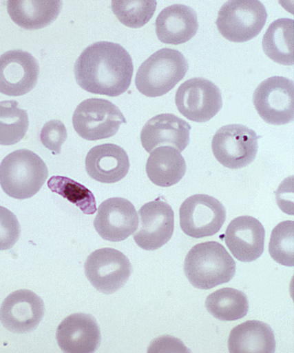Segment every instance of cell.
I'll return each instance as SVG.
<instances>
[{"mask_svg": "<svg viewBox=\"0 0 294 353\" xmlns=\"http://www.w3.org/2000/svg\"><path fill=\"white\" fill-rule=\"evenodd\" d=\"M134 63L120 44L99 41L86 48L76 61V81L86 92L118 97L132 81Z\"/></svg>", "mask_w": 294, "mask_h": 353, "instance_id": "obj_1", "label": "cell"}, {"mask_svg": "<svg viewBox=\"0 0 294 353\" xmlns=\"http://www.w3.org/2000/svg\"><path fill=\"white\" fill-rule=\"evenodd\" d=\"M184 272L195 288L209 290L230 282L235 274L236 263L220 243L207 241L189 250Z\"/></svg>", "mask_w": 294, "mask_h": 353, "instance_id": "obj_2", "label": "cell"}, {"mask_svg": "<svg viewBox=\"0 0 294 353\" xmlns=\"http://www.w3.org/2000/svg\"><path fill=\"white\" fill-rule=\"evenodd\" d=\"M48 174L46 163L36 153L18 150L8 154L0 164V185L9 196L26 200L40 191Z\"/></svg>", "mask_w": 294, "mask_h": 353, "instance_id": "obj_3", "label": "cell"}, {"mask_svg": "<svg viewBox=\"0 0 294 353\" xmlns=\"http://www.w3.org/2000/svg\"><path fill=\"white\" fill-rule=\"evenodd\" d=\"M188 71L189 62L182 53L163 48L140 65L136 73V86L146 97H161L173 90Z\"/></svg>", "mask_w": 294, "mask_h": 353, "instance_id": "obj_4", "label": "cell"}, {"mask_svg": "<svg viewBox=\"0 0 294 353\" xmlns=\"http://www.w3.org/2000/svg\"><path fill=\"white\" fill-rule=\"evenodd\" d=\"M267 18L264 5L258 0H233L222 6L216 23L224 39L244 43L260 34Z\"/></svg>", "mask_w": 294, "mask_h": 353, "instance_id": "obj_5", "label": "cell"}, {"mask_svg": "<svg viewBox=\"0 0 294 353\" xmlns=\"http://www.w3.org/2000/svg\"><path fill=\"white\" fill-rule=\"evenodd\" d=\"M127 123L119 108L107 99H85L75 109L73 127L83 139L97 141L111 138Z\"/></svg>", "mask_w": 294, "mask_h": 353, "instance_id": "obj_6", "label": "cell"}, {"mask_svg": "<svg viewBox=\"0 0 294 353\" xmlns=\"http://www.w3.org/2000/svg\"><path fill=\"white\" fill-rule=\"evenodd\" d=\"M259 137L243 125H228L218 130L212 140V150L216 159L224 168L242 169L255 159Z\"/></svg>", "mask_w": 294, "mask_h": 353, "instance_id": "obj_7", "label": "cell"}, {"mask_svg": "<svg viewBox=\"0 0 294 353\" xmlns=\"http://www.w3.org/2000/svg\"><path fill=\"white\" fill-rule=\"evenodd\" d=\"M132 272V264L128 258L113 248L93 252L85 263L87 279L97 291L105 294H112L122 289Z\"/></svg>", "mask_w": 294, "mask_h": 353, "instance_id": "obj_8", "label": "cell"}, {"mask_svg": "<svg viewBox=\"0 0 294 353\" xmlns=\"http://www.w3.org/2000/svg\"><path fill=\"white\" fill-rule=\"evenodd\" d=\"M260 117L273 125H287L294 119V84L281 76L269 77L261 83L253 95Z\"/></svg>", "mask_w": 294, "mask_h": 353, "instance_id": "obj_9", "label": "cell"}, {"mask_svg": "<svg viewBox=\"0 0 294 353\" xmlns=\"http://www.w3.org/2000/svg\"><path fill=\"white\" fill-rule=\"evenodd\" d=\"M226 220V209L221 202L207 194H194L180 208V225L184 234L201 239L219 232Z\"/></svg>", "mask_w": 294, "mask_h": 353, "instance_id": "obj_10", "label": "cell"}, {"mask_svg": "<svg viewBox=\"0 0 294 353\" xmlns=\"http://www.w3.org/2000/svg\"><path fill=\"white\" fill-rule=\"evenodd\" d=\"M176 103L182 116L203 123L220 112L223 101L219 87L202 77H195L178 88Z\"/></svg>", "mask_w": 294, "mask_h": 353, "instance_id": "obj_11", "label": "cell"}, {"mask_svg": "<svg viewBox=\"0 0 294 353\" xmlns=\"http://www.w3.org/2000/svg\"><path fill=\"white\" fill-rule=\"evenodd\" d=\"M45 314L40 296L30 290H20L6 298L0 307V322L10 332L28 334L37 328Z\"/></svg>", "mask_w": 294, "mask_h": 353, "instance_id": "obj_12", "label": "cell"}, {"mask_svg": "<svg viewBox=\"0 0 294 353\" xmlns=\"http://www.w3.org/2000/svg\"><path fill=\"white\" fill-rule=\"evenodd\" d=\"M39 70L30 53L21 50L5 52L0 57V93L10 97L29 93L37 84Z\"/></svg>", "mask_w": 294, "mask_h": 353, "instance_id": "obj_13", "label": "cell"}, {"mask_svg": "<svg viewBox=\"0 0 294 353\" xmlns=\"http://www.w3.org/2000/svg\"><path fill=\"white\" fill-rule=\"evenodd\" d=\"M138 214L140 226L134 236L137 245L148 251L156 250L165 245L174 230L172 208L158 199L141 207Z\"/></svg>", "mask_w": 294, "mask_h": 353, "instance_id": "obj_14", "label": "cell"}, {"mask_svg": "<svg viewBox=\"0 0 294 353\" xmlns=\"http://www.w3.org/2000/svg\"><path fill=\"white\" fill-rule=\"evenodd\" d=\"M94 225L104 240L123 241L133 235L138 226L135 206L126 199L113 197L98 208Z\"/></svg>", "mask_w": 294, "mask_h": 353, "instance_id": "obj_15", "label": "cell"}, {"mask_svg": "<svg viewBox=\"0 0 294 353\" xmlns=\"http://www.w3.org/2000/svg\"><path fill=\"white\" fill-rule=\"evenodd\" d=\"M266 231L256 218L242 216L227 228L224 241L233 256L242 262H253L264 251Z\"/></svg>", "mask_w": 294, "mask_h": 353, "instance_id": "obj_16", "label": "cell"}, {"mask_svg": "<svg viewBox=\"0 0 294 353\" xmlns=\"http://www.w3.org/2000/svg\"><path fill=\"white\" fill-rule=\"evenodd\" d=\"M56 339L66 353H92L100 347L101 332L96 320L91 314H74L59 325Z\"/></svg>", "mask_w": 294, "mask_h": 353, "instance_id": "obj_17", "label": "cell"}, {"mask_svg": "<svg viewBox=\"0 0 294 353\" xmlns=\"http://www.w3.org/2000/svg\"><path fill=\"white\" fill-rule=\"evenodd\" d=\"M191 125L172 114H162L150 119L140 132L145 150L151 152L162 145H169L180 152L189 145Z\"/></svg>", "mask_w": 294, "mask_h": 353, "instance_id": "obj_18", "label": "cell"}, {"mask_svg": "<svg viewBox=\"0 0 294 353\" xmlns=\"http://www.w3.org/2000/svg\"><path fill=\"white\" fill-rule=\"evenodd\" d=\"M85 170L92 179L115 183L127 174L129 159L126 151L114 143H104L90 150L85 158Z\"/></svg>", "mask_w": 294, "mask_h": 353, "instance_id": "obj_19", "label": "cell"}, {"mask_svg": "<svg viewBox=\"0 0 294 353\" xmlns=\"http://www.w3.org/2000/svg\"><path fill=\"white\" fill-rule=\"evenodd\" d=\"M199 30L198 17L196 11L182 4L171 5L158 16L156 31L162 43L179 46L194 37Z\"/></svg>", "mask_w": 294, "mask_h": 353, "instance_id": "obj_20", "label": "cell"}, {"mask_svg": "<svg viewBox=\"0 0 294 353\" xmlns=\"http://www.w3.org/2000/svg\"><path fill=\"white\" fill-rule=\"evenodd\" d=\"M230 352L274 353L276 341L273 330L258 320H249L235 327L228 338Z\"/></svg>", "mask_w": 294, "mask_h": 353, "instance_id": "obj_21", "label": "cell"}, {"mask_svg": "<svg viewBox=\"0 0 294 353\" xmlns=\"http://www.w3.org/2000/svg\"><path fill=\"white\" fill-rule=\"evenodd\" d=\"M61 1L10 0L8 13L18 26L26 30H39L52 23L60 14Z\"/></svg>", "mask_w": 294, "mask_h": 353, "instance_id": "obj_22", "label": "cell"}, {"mask_svg": "<svg viewBox=\"0 0 294 353\" xmlns=\"http://www.w3.org/2000/svg\"><path fill=\"white\" fill-rule=\"evenodd\" d=\"M187 163L176 149L160 147L150 152L146 171L149 179L160 187L179 183L187 172Z\"/></svg>", "mask_w": 294, "mask_h": 353, "instance_id": "obj_23", "label": "cell"}, {"mask_svg": "<svg viewBox=\"0 0 294 353\" xmlns=\"http://www.w3.org/2000/svg\"><path fill=\"white\" fill-rule=\"evenodd\" d=\"M293 20L281 18L272 22L263 38V49L272 61L293 65Z\"/></svg>", "mask_w": 294, "mask_h": 353, "instance_id": "obj_24", "label": "cell"}, {"mask_svg": "<svg viewBox=\"0 0 294 353\" xmlns=\"http://www.w3.org/2000/svg\"><path fill=\"white\" fill-rule=\"evenodd\" d=\"M205 307L216 319L231 322L246 316L249 303L243 292L226 287L209 294Z\"/></svg>", "mask_w": 294, "mask_h": 353, "instance_id": "obj_25", "label": "cell"}, {"mask_svg": "<svg viewBox=\"0 0 294 353\" xmlns=\"http://www.w3.org/2000/svg\"><path fill=\"white\" fill-rule=\"evenodd\" d=\"M29 128L25 110L14 101L0 102V145H16L23 140Z\"/></svg>", "mask_w": 294, "mask_h": 353, "instance_id": "obj_26", "label": "cell"}, {"mask_svg": "<svg viewBox=\"0 0 294 353\" xmlns=\"http://www.w3.org/2000/svg\"><path fill=\"white\" fill-rule=\"evenodd\" d=\"M48 185L52 192L78 207L83 214L92 215L96 212L95 196L85 185L63 176H52Z\"/></svg>", "mask_w": 294, "mask_h": 353, "instance_id": "obj_27", "label": "cell"}, {"mask_svg": "<svg viewBox=\"0 0 294 353\" xmlns=\"http://www.w3.org/2000/svg\"><path fill=\"white\" fill-rule=\"evenodd\" d=\"M294 222L284 221L278 224L271 235L269 245L270 256L283 266H294Z\"/></svg>", "mask_w": 294, "mask_h": 353, "instance_id": "obj_28", "label": "cell"}, {"mask_svg": "<svg viewBox=\"0 0 294 353\" xmlns=\"http://www.w3.org/2000/svg\"><path fill=\"white\" fill-rule=\"evenodd\" d=\"M114 14L123 25L130 28L145 26L155 14L157 2L112 1Z\"/></svg>", "mask_w": 294, "mask_h": 353, "instance_id": "obj_29", "label": "cell"}, {"mask_svg": "<svg viewBox=\"0 0 294 353\" xmlns=\"http://www.w3.org/2000/svg\"><path fill=\"white\" fill-rule=\"evenodd\" d=\"M21 227L16 215L0 206V250L12 249L18 241Z\"/></svg>", "mask_w": 294, "mask_h": 353, "instance_id": "obj_30", "label": "cell"}, {"mask_svg": "<svg viewBox=\"0 0 294 353\" xmlns=\"http://www.w3.org/2000/svg\"><path fill=\"white\" fill-rule=\"evenodd\" d=\"M67 139V130L61 121H49L41 129L40 140L42 145L52 151L53 154H59L61 147Z\"/></svg>", "mask_w": 294, "mask_h": 353, "instance_id": "obj_31", "label": "cell"}]
</instances>
